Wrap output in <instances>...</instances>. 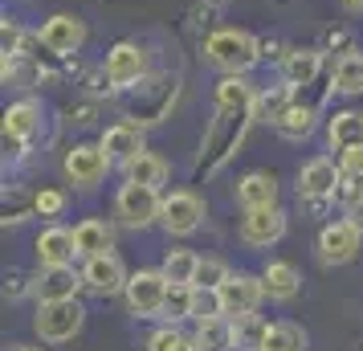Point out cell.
Instances as JSON below:
<instances>
[{"mask_svg": "<svg viewBox=\"0 0 363 351\" xmlns=\"http://www.w3.org/2000/svg\"><path fill=\"white\" fill-rule=\"evenodd\" d=\"M233 269L220 262V257H200L196 266V278H192V286H213V290H220V282L229 278Z\"/></svg>", "mask_w": 363, "mask_h": 351, "instance_id": "obj_35", "label": "cell"}, {"mask_svg": "<svg viewBox=\"0 0 363 351\" xmlns=\"http://www.w3.org/2000/svg\"><path fill=\"white\" fill-rule=\"evenodd\" d=\"M41 45L53 53V57H74V53L86 45V21L78 13H53L45 25H41Z\"/></svg>", "mask_w": 363, "mask_h": 351, "instance_id": "obj_15", "label": "cell"}, {"mask_svg": "<svg viewBox=\"0 0 363 351\" xmlns=\"http://www.w3.org/2000/svg\"><path fill=\"white\" fill-rule=\"evenodd\" d=\"M196 347L200 351H233L237 347V335H233V318L216 315L196 323Z\"/></svg>", "mask_w": 363, "mask_h": 351, "instance_id": "obj_27", "label": "cell"}, {"mask_svg": "<svg viewBox=\"0 0 363 351\" xmlns=\"http://www.w3.org/2000/svg\"><path fill=\"white\" fill-rule=\"evenodd\" d=\"M347 9H351V13H363V0H343Z\"/></svg>", "mask_w": 363, "mask_h": 351, "instance_id": "obj_40", "label": "cell"}, {"mask_svg": "<svg viewBox=\"0 0 363 351\" xmlns=\"http://www.w3.org/2000/svg\"><path fill=\"white\" fill-rule=\"evenodd\" d=\"M335 160H339V167H343V180H363V143L339 151Z\"/></svg>", "mask_w": 363, "mask_h": 351, "instance_id": "obj_37", "label": "cell"}, {"mask_svg": "<svg viewBox=\"0 0 363 351\" xmlns=\"http://www.w3.org/2000/svg\"><path fill=\"white\" fill-rule=\"evenodd\" d=\"M262 282L269 302H294L298 290H302V274H298L294 262H265Z\"/></svg>", "mask_w": 363, "mask_h": 351, "instance_id": "obj_21", "label": "cell"}, {"mask_svg": "<svg viewBox=\"0 0 363 351\" xmlns=\"http://www.w3.org/2000/svg\"><path fill=\"white\" fill-rule=\"evenodd\" d=\"M33 250H37L41 269L74 266V257H82V253H78V237H74V229H66V225H50V229H41Z\"/></svg>", "mask_w": 363, "mask_h": 351, "instance_id": "obj_16", "label": "cell"}, {"mask_svg": "<svg viewBox=\"0 0 363 351\" xmlns=\"http://www.w3.org/2000/svg\"><path fill=\"white\" fill-rule=\"evenodd\" d=\"M111 167H115V160L102 151V143H74L62 160V172L74 188H99Z\"/></svg>", "mask_w": 363, "mask_h": 351, "instance_id": "obj_9", "label": "cell"}, {"mask_svg": "<svg viewBox=\"0 0 363 351\" xmlns=\"http://www.w3.org/2000/svg\"><path fill=\"white\" fill-rule=\"evenodd\" d=\"M359 250H363V233L347 217L327 221L318 229V262L323 266H347V262L359 257Z\"/></svg>", "mask_w": 363, "mask_h": 351, "instance_id": "obj_11", "label": "cell"}, {"mask_svg": "<svg viewBox=\"0 0 363 351\" xmlns=\"http://www.w3.org/2000/svg\"><path fill=\"white\" fill-rule=\"evenodd\" d=\"M160 318H164V323H184V318H192V286L188 282L167 286V299H164Z\"/></svg>", "mask_w": 363, "mask_h": 351, "instance_id": "obj_31", "label": "cell"}, {"mask_svg": "<svg viewBox=\"0 0 363 351\" xmlns=\"http://www.w3.org/2000/svg\"><path fill=\"white\" fill-rule=\"evenodd\" d=\"M99 143H102V151H106L115 164H127V160H135L139 151H147V143H143V123H131V118H123V123H115V127H106Z\"/></svg>", "mask_w": 363, "mask_h": 351, "instance_id": "obj_18", "label": "cell"}, {"mask_svg": "<svg viewBox=\"0 0 363 351\" xmlns=\"http://www.w3.org/2000/svg\"><path fill=\"white\" fill-rule=\"evenodd\" d=\"M147 351H200V347H196V335H184L176 323H164L160 331H151Z\"/></svg>", "mask_w": 363, "mask_h": 351, "instance_id": "obj_32", "label": "cell"}, {"mask_svg": "<svg viewBox=\"0 0 363 351\" xmlns=\"http://www.w3.org/2000/svg\"><path fill=\"white\" fill-rule=\"evenodd\" d=\"M160 208H164V192L151 184H118L115 192V217L123 229H151V225H160Z\"/></svg>", "mask_w": 363, "mask_h": 351, "instance_id": "obj_2", "label": "cell"}, {"mask_svg": "<svg viewBox=\"0 0 363 351\" xmlns=\"http://www.w3.org/2000/svg\"><path fill=\"white\" fill-rule=\"evenodd\" d=\"M290 102H294V86H286V82H281V86H269V90H257V99H253V118L274 127Z\"/></svg>", "mask_w": 363, "mask_h": 351, "instance_id": "obj_28", "label": "cell"}, {"mask_svg": "<svg viewBox=\"0 0 363 351\" xmlns=\"http://www.w3.org/2000/svg\"><path fill=\"white\" fill-rule=\"evenodd\" d=\"M41 131V102L37 99H17L4 111V151L21 160L25 147L33 143V135Z\"/></svg>", "mask_w": 363, "mask_h": 351, "instance_id": "obj_12", "label": "cell"}, {"mask_svg": "<svg viewBox=\"0 0 363 351\" xmlns=\"http://www.w3.org/2000/svg\"><path fill=\"white\" fill-rule=\"evenodd\" d=\"M233 196H237L241 208H269V204H278V176L265 172V167H253L237 180Z\"/></svg>", "mask_w": 363, "mask_h": 351, "instance_id": "obj_17", "label": "cell"}, {"mask_svg": "<svg viewBox=\"0 0 363 351\" xmlns=\"http://www.w3.org/2000/svg\"><path fill=\"white\" fill-rule=\"evenodd\" d=\"M123 176L135 180V184H151V188H164L167 176H172V164H167L164 155H155V151H139L135 160L123 164Z\"/></svg>", "mask_w": 363, "mask_h": 351, "instance_id": "obj_24", "label": "cell"}, {"mask_svg": "<svg viewBox=\"0 0 363 351\" xmlns=\"http://www.w3.org/2000/svg\"><path fill=\"white\" fill-rule=\"evenodd\" d=\"M330 90L335 94H347V99L363 94V53L359 50H347L335 62V69H330Z\"/></svg>", "mask_w": 363, "mask_h": 351, "instance_id": "obj_26", "label": "cell"}, {"mask_svg": "<svg viewBox=\"0 0 363 351\" xmlns=\"http://www.w3.org/2000/svg\"><path fill=\"white\" fill-rule=\"evenodd\" d=\"M323 74V50H290L281 53V82L294 86V90H306V86L318 82Z\"/></svg>", "mask_w": 363, "mask_h": 351, "instance_id": "obj_20", "label": "cell"}, {"mask_svg": "<svg viewBox=\"0 0 363 351\" xmlns=\"http://www.w3.org/2000/svg\"><path fill=\"white\" fill-rule=\"evenodd\" d=\"M196 266H200V253L192 250H167L164 257V274H167V282H188L192 286V278H196Z\"/></svg>", "mask_w": 363, "mask_h": 351, "instance_id": "obj_33", "label": "cell"}, {"mask_svg": "<svg viewBox=\"0 0 363 351\" xmlns=\"http://www.w3.org/2000/svg\"><path fill=\"white\" fill-rule=\"evenodd\" d=\"M318 127V106L314 102H290L286 111H281V118L274 123V131L281 135V139H290V143H298V139H306V135Z\"/></svg>", "mask_w": 363, "mask_h": 351, "instance_id": "obj_22", "label": "cell"}, {"mask_svg": "<svg viewBox=\"0 0 363 351\" xmlns=\"http://www.w3.org/2000/svg\"><path fill=\"white\" fill-rule=\"evenodd\" d=\"M29 290H37V278H33V282H29L25 274H9V278H4V299L17 302V299H25Z\"/></svg>", "mask_w": 363, "mask_h": 351, "instance_id": "obj_38", "label": "cell"}, {"mask_svg": "<svg viewBox=\"0 0 363 351\" xmlns=\"http://www.w3.org/2000/svg\"><path fill=\"white\" fill-rule=\"evenodd\" d=\"M167 274L164 269H135L127 278V290H123V302H127V315L135 318H160L167 299Z\"/></svg>", "mask_w": 363, "mask_h": 351, "instance_id": "obj_6", "label": "cell"}, {"mask_svg": "<svg viewBox=\"0 0 363 351\" xmlns=\"http://www.w3.org/2000/svg\"><path fill=\"white\" fill-rule=\"evenodd\" d=\"M343 217H347V221H351V225H355V229L363 233V192H359V196H355V201H351V204L343 208Z\"/></svg>", "mask_w": 363, "mask_h": 351, "instance_id": "obj_39", "label": "cell"}, {"mask_svg": "<svg viewBox=\"0 0 363 351\" xmlns=\"http://www.w3.org/2000/svg\"><path fill=\"white\" fill-rule=\"evenodd\" d=\"M339 188H343V167H339L335 155H314V160H306L298 167V196L306 204H314V208L335 201Z\"/></svg>", "mask_w": 363, "mask_h": 351, "instance_id": "obj_5", "label": "cell"}, {"mask_svg": "<svg viewBox=\"0 0 363 351\" xmlns=\"http://www.w3.org/2000/svg\"><path fill=\"white\" fill-rule=\"evenodd\" d=\"M262 351H306V331L281 318V323H269V335H265V347Z\"/></svg>", "mask_w": 363, "mask_h": 351, "instance_id": "obj_30", "label": "cell"}, {"mask_svg": "<svg viewBox=\"0 0 363 351\" xmlns=\"http://www.w3.org/2000/svg\"><path fill=\"white\" fill-rule=\"evenodd\" d=\"M204 196H196L192 188H176L164 196V208H160V225H164L167 237H192L204 225Z\"/></svg>", "mask_w": 363, "mask_h": 351, "instance_id": "obj_8", "label": "cell"}, {"mask_svg": "<svg viewBox=\"0 0 363 351\" xmlns=\"http://www.w3.org/2000/svg\"><path fill=\"white\" fill-rule=\"evenodd\" d=\"M78 290H86L82 269L74 266H53L37 274V302H53V299H78Z\"/></svg>", "mask_w": 363, "mask_h": 351, "instance_id": "obj_19", "label": "cell"}, {"mask_svg": "<svg viewBox=\"0 0 363 351\" xmlns=\"http://www.w3.org/2000/svg\"><path fill=\"white\" fill-rule=\"evenodd\" d=\"M265 299V282L262 274H245V269H233L229 278L220 282V302H225V315L229 318H241V315H253Z\"/></svg>", "mask_w": 363, "mask_h": 351, "instance_id": "obj_14", "label": "cell"}, {"mask_svg": "<svg viewBox=\"0 0 363 351\" xmlns=\"http://www.w3.org/2000/svg\"><path fill=\"white\" fill-rule=\"evenodd\" d=\"M17 351H41V347H17Z\"/></svg>", "mask_w": 363, "mask_h": 351, "instance_id": "obj_41", "label": "cell"}, {"mask_svg": "<svg viewBox=\"0 0 363 351\" xmlns=\"http://www.w3.org/2000/svg\"><path fill=\"white\" fill-rule=\"evenodd\" d=\"M359 351H363V343H359Z\"/></svg>", "mask_w": 363, "mask_h": 351, "instance_id": "obj_42", "label": "cell"}, {"mask_svg": "<svg viewBox=\"0 0 363 351\" xmlns=\"http://www.w3.org/2000/svg\"><path fill=\"white\" fill-rule=\"evenodd\" d=\"M86 327V306L78 299H53L37 302L33 331L41 335V343H69L74 335Z\"/></svg>", "mask_w": 363, "mask_h": 351, "instance_id": "obj_4", "label": "cell"}, {"mask_svg": "<svg viewBox=\"0 0 363 351\" xmlns=\"http://www.w3.org/2000/svg\"><path fill=\"white\" fill-rule=\"evenodd\" d=\"M327 143L335 155L347 147H355V143H363V111H335L327 118Z\"/></svg>", "mask_w": 363, "mask_h": 351, "instance_id": "obj_23", "label": "cell"}, {"mask_svg": "<svg viewBox=\"0 0 363 351\" xmlns=\"http://www.w3.org/2000/svg\"><path fill=\"white\" fill-rule=\"evenodd\" d=\"M225 315V302H220V290L213 286H192V323H204V318Z\"/></svg>", "mask_w": 363, "mask_h": 351, "instance_id": "obj_34", "label": "cell"}, {"mask_svg": "<svg viewBox=\"0 0 363 351\" xmlns=\"http://www.w3.org/2000/svg\"><path fill=\"white\" fill-rule=\"evenodd\" d=\"M127 266H123V257H118L115 250L111 253H99V257H86L82 266V282L90 294H99V299H115V294H123L127 290Z\"/></svg>", "mask_w": 363, "mask_h": 351, "instance_id": "obj_13", "label": "cell"}, {"mask_svg": "<svg viewBox=\"0 0 363 351\" xmlns=\"http://www.w3.org/2000/svg\"><path fill=\"white\" fill-rule=\"evenodd\" d=\"M233 335H237V351H262L265 335H269V323L253 311V315L233 318Z\"/></svg>", "mask_w": 363, "mask_h": 351, "instance_id": "obj_29", "label": "cell"}, {"mask_svg": "<svg viewBox=\"0 0 363 351\" xmlns=\"http://www.w3.org/2000/svg\"><path fill=\"white\" fill-rule=\"evenodd\" d=\"M204 62L216 74H249V69L262 62V41L245 29H216L204 37Z\"/></svg>", "mask_w": 363, "mask_h": 351, "instance_id": "obj_1", "label": "cell"}, {"mask_svg": "<svg viewBox=\"0 0 363 351\" xmlns=\"http://www.w3.org/2000/svg\"><path fill=\"white\" fill-rule=\"evenodd\" d=\"M33 213L37 217H62V213H66V192H62V188H41V192H37L33 196Z\"/></svg>", "mask_w": 363, "mask_h": 351, "instance_id": "obj_36", "label": "cell"}, {"mask_svg": "<svg viewBox=\"0 0 363 351\" xmlns=\"http://www.w3.org/2000/svg\"><path fill=\"white\" fill-rule=\"evenodd\" d=\"M74 237H78V253L82 257H99V253L115 250V229L99 217H86L82 225H74Z\"/></svg>", "mask_w": 363, "mask_h": 351, "instance_id": "obj_25", "label": "cell"}, {"mask_svg": "<svg viewBox=\"0 0 363 351\" xmlns=\"http://www.w3.org/2000/svg\"><path fill=\"white\" fill-rule=\"evenodd\" d=\"M249 123H257V118H253V106H216L213 127L204 131V151H213V164H208V172H216V167L233 155V147L245 139Z\"/></svg>", "mask_w": 363, "mask_h": 351, "instance_id": "obj_3", "label": "cell"}, {"mask_svg": "<svg viewBox=\"0 0 363 351\" xmlns=\"http://www.w3.org/2000/svg\"><path fill=\"white\" fill-rule=\"evenodd\" d=\"M102 74H106L111 90L127 94V90H135L147 78V50L139 41H115L111 53H106V62H102Z\"/></svg>", "mask_w": 363, "mask_h": 351, "instance_id": "obj_7", "label": "cell"}, {"mask_svg": "<svg viewBox=\"0 0 363 351\" xmlns=\"http://www.w3.org/2000/svg\"><path fill=\"white\" fill-rule=\"evenodd\" d=\"M286 229H290L286 208L269 204V208H245V217L237 225V237L249 250H269V245H278L281 237H286Z\"/></svg>", "mask_w": 363, "mask_h": 351, "instance_id": "obj_10", "label": "cell"}]
</instances>
